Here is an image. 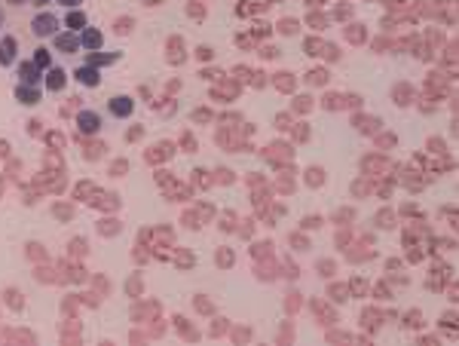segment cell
<instances>
[{
  "mask_svg": "<svg viewBox=\"0 0 459 346\" xmlns=\"http://www.w3.org/2000/svg\"><path fill=\"white\" fill-rule=\"evenodd\" d=\"M56 46H58L61 52H77V49H80V40L74 37V34H58V37H56Z\"/></svg>",
  "mask_w": 459,
  "mask_h": 346,
  "instance_id": "obj_5",
  "label": "cell"
},
{
  "mask_svg": "<svg viewBox=\"0 0 459 346\" xmlns=\"http://www.w3.org/2000/svg\"><path fill=\"white\" fill-rule=\"evenodd\" d=\"M12 49H15V43H12V40H3V52H0V65H9V62H12Z\"/></svg>",
  "mask_w": 459,
  "mask_h": 346,
  "instance_id": "obj_8",
  "label": "cell"
},
{
  "mask_svg": "<svg viewBox=\"0 0 459 346\" xmlns=\"http://www.w3.org/2000/svg\"><path fill=\"white\" fill-rule=\"evenodd\" d=\"M49 77H52V80H49V89H61V86H64V74H61V70H52Z\"/></svg>",
  "mask_w": 459,
  "mask_h": 346,
  "instance_id": "obj_9",
  "label": "cell"
},
{
  "mask_svg": "<svg viewBox=\"0 0 459 346\" xmlns=\"http://www.w3.org/2000/svg\"><path fill=\"white\" fill-rule=\"evenodd\" d=\"M80 46L98 49V46H101V34H98V31H86V34H83V40H80Z\"/></svg>",
  "mask_w": 459,
  "mask_h": 346,
  "instance_id": "obj_6",
  "label": "cell"
},
{
  "mask_svg": "<svg viewBox=\"0 0 459 346\" xmlns=\"http://www.w3.org/2000/svg\"><path fill=\"white\" fill-rule=\"evenodd\" d=\"M67 25H70V28H74V25H83V15H80V12H77V15L70 12V15H67Z\"/></svg>",
  "mask_w": 459,
  "mask_h": 346,
  "instance_id": "obj_12",
  "label": "cell"
},
{
  "mask_svg": "<svg viewBox=\"0 0 459 346\" xmlns=\"http://www.w3.org/2000/svg\"><path fill=\"white\" fill-rule=\"evenodd\" d=\"M64 3H70V6H74V3H80V0H64Z\"/></svg>",
  "mask_w": 459,
  "mask_h": 346,
  "instance_id": "obj_13",
  "label": "cell"
},
{
  "mask_svg": "<svg viewBox=\"0 0 459 346\" xmlns=\"http://www.w3.org/2000/svg\"><path fill=\"white\" fill-rule=\"evenodd\" d=\"M37 3H40V6H43V3H49V0H37Z\"/></svg>",
  "mask_w": 459,
  "mask_h": 346,
  "instance_id": "obj_14",
  "label": "cell"
},
{
  "mask_svg": "<svg viewBox=\"0 0 459 346\" xmlns=\"http://www.w3.org/2000/svg\"><path fill=\"white\" fill-rule=\"evenodd\" d=\"M111 114L114 117H129L132 114V98H111Z\"/></svg>",
  "mask_w": 459,
  "mask_h": 346,
  "instance_id": "obj_3",
  "label": "cell"
},
{
  "mask_svg": "<svg viewBox=\"0 0 459 346\" xmlns=\"http://www.w3.org/2000/svg\"><path fill=\"white\" fill-rule=\"evenodd\" d=\"M49 65V52L46 49H37V68H46Z\"/></svg>",
  "mask_w": 459,
  "mask_h": 346,
  "instance_id": "obj_11",
  "label": "cell"
},
{
  "mask_svg": "<svg viewBox=\"0 0 459 346\" xmlns=\"http://www.w3.org/2000/svg\"><path fill=\"white\" fill-rule=\"evenodd\" d=\"M12 3H19V0H12Z\"/></svg>",
  "mask_w": 459,
  "mask_h": 346,
  "instance_id": "obj_15",
  "label": "cell"
},
{
  "mask_svg": "<svg viewBox=\"0 0 459 346\" xmlns=\"http://www.w3.org/2000/svg\"><path fill=\"white\" fill-rule=\"evenodd\" d=\"M19 98L25 104H37V92H34V89H19Z\"/></svg>",
  "mask_w": 459,
  "mask_h": 346,
  "instance_id": "obj_10",
  "label": "cell"
},
{
  "mask_svg": "<svg viewBox=\"0 0 459 346\" xmlns=\"http://www.w3.org/2000/svg\"><path fill=\"white\" fill-rule=\"evenodd\" d=\"M31 28H34V34H37V37H49V34H56L58 19H56V15H37V19L31 22Z\"/></svg>",
  "mask_w": 459,
  "mask_h": 346,
  "instance_id": "obj_1",
  "label": "cell"
},
{
  "mask_svg": "<svg viewBox=\"0 0 459 346\" xmlns=\"http://www.w3.org/2000/svg\"><path fill=\"white\" fill-rule=\"evenodd\" d=\"M19 74H22L25 83H34V80H37V68H34V65H22V68H19Z\"/></svg>",
  "mask_w": 459,
  "mask_h": 346,
  "instance_id": "obj_7",
  "label": "cell"
},
{
  "mask_svg": "<svg viewBox=\"0 0 459 346\" xmlns=\"http://www.w3.org/2000/svg\"><path fill=\"white\" fill-rule=\"evenodd\" d=\"M77 126L83 132H98V126H101V117L98 114H92V111H80V117H77Z\"/></svg>",
  "mask_w": 459,
  "mask_h": 346,
  "instance_id": "obj_2",
  "label": "cell"
},
{
  "mask_svg": "<svg viewBox=\"0 0 459 346\" xmlns=\"http://www.w3.org/2000/svg\"><path fill=\"white\" fill-rule=\"evenodd\" d=\"M77 80H80L83 86H98V70H95V65L80 68V70H77Z\"/></svg>",
  "mask_w": 459,
  "mask_h": 346,
  "instance_id": "obj_4",
  "label": "cell"
}]
</instances>
